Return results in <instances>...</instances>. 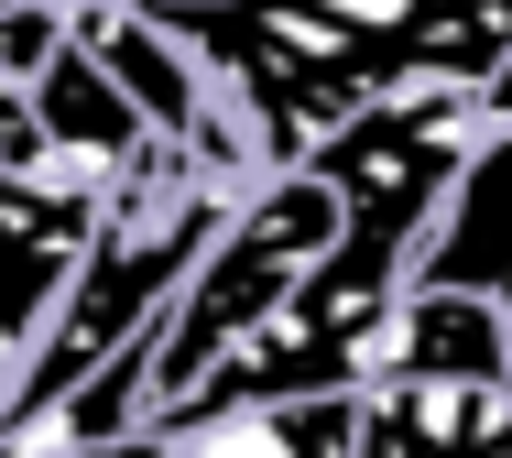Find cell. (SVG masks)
<instances>
[{"mask_svg": "<svg viewBox=\"0 0 512 458\" xmlns=\"http://www.w3.org/2000/svg\"><path fill=\"white\" fill-rule=\"evenodd\" d=\"M327 240H338V197L316 186L306 164L262 175V186L229 208V229L197 251V273L175 284V306H164L153 339H142V437H153V426H164L262 317H284V295L316 273Z\"/></svg>", "mask_w": 512, "mask_h": 458, "instance_id": "cell-1", "label": "cell"}, {"mask_svg": "<svg viewBox=\"0 0 512 458\" xmlns=\"http://www.w3.org/2000/svg\"><path fill=\"white\" fill-rule=\"evenodd\" d=\"M349 458H512V382H425L382 371L360 382Z\"/></svg>", "mask_w": 512, "mask_h": 458, "instance_id": "cell-2", "label": "cell"}, {"mask_svg": "<svg viewBox=\"0 0 512 458\" xmlns=\"http://www.w3.org/2000/svg\"><path fill=\"white\" fill-rule=\"evenodd\" d=\"M360 393H306V404H197L153 426L164 458H349Z\"/></svg>", "mask_w": 512, "mask_h": 458, "instance_id": "cell-3", "label": "cell"}, {"mask_svg": "<svg viewBox=\"0 0 512 458\" xmlns=\"http://www.w3.org/2000/svg\"><path fill=\"white\" fill-rule=\"evenodd\" d=\"M22 99H33V120H44V153H77V164H109V175H131V164L153 153L142 110L120 99V77H109L77 33H66V55H55Z\"/></svg>", "mask_w": 512, "mask_h": 458, "instance_id": "cell-4", "label": "cell"}, {"mask_svg": "<svg viewBox=\"0 0 512 458\" xmlns=\"http://www.w3.org/2000/svg\"><path fill=\"white\" fill-rule=\"evenodd\" d=\"M480 120H512V55H502V77L480 88Z\"/></svg>", "mask_w": 512, "mask_h": 458, "instance_id": "cell-5", "label": "cell"}, {"mask_svg": "<svg viewBox=\"0 0 512 458\" xmlns=\"http://www.w3.org/2000/svg\"><path fill=\"white\" fill-rule=\"evenodd\" d=\"M99 458H164V448H153V437H131V448H99Z\"/></svg>", "mask_w": 512, "mask_h": 458, "instance_id": "cell-6", "label": "cell"}]
</instances>
